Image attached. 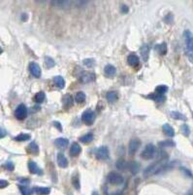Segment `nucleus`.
<instances>
[{
    "label": "nucleus",
    "instance_id": "f257e3e1",
    "mask_svg": "<svg viewBox=\"0 0 193 195\" xmlns=\"http://www.w3.org/2000/svg\"><path fill=\"white\" fill-rule=\"evenodd\" d=\"M183 43H184V51L189 62L193 64V33L186 29L183 31Z\"/></svg>",
    "mask_w": 193,
    "mask_h": 195
},
{
    "label": "nucleus",
    "instance_id": "f03ea898",
    "mask_svg": "<svg viewBox=\"0 0 193 195\" xmlns=\"http://www.w3.org/2000/svg\"><path fill=\"white\" fill-rule=\"evenodd\" d=\"M167 167V163L164 159H160L159 161L155 162L153 165H150V167H148L146 170L144 171V176L148 178V176H151L155 174H159L163 170H165Z\"/></svg>",
    "mask_w": 193,
    "mask_h": 195
},
{
    "label": "nucleus",
    "instance_id": "7ed1b4c3",
    "mask_svg": "<svg viewBox=\"0 0 193 195\" xmlns=\"http://www.w3.org/2000/svg\"><path fill=\"white\" fill-rule=\"evenodd\" d=\"M155 156V146L153 145H148L141 153V157L144 160H150Z\"/></svg>",
    "mask_w": 193,
    "mask_h": 195
},
{
    "label": "nucleus",
    "instance_id": "20e7f679",
    "mask_svg": "<svg viewBox=\"0 0 193 195\" xmlns=\"http://www.w3.org/2000/svg\"><path fill=\"white\" fill-rule=\"evenodd\" d=\"M95 113L93 110L91 109H87L85 110V111L83 113V115H81V121L87 124V125H92L95 120Z\"/></svg>",
    "mask_w": 193,
    "mask_h": 195
},
{
    "label": "nucleus",
    "instance_id": "39448f33",
    "mask_svg": "<svg viewBox=\"0 0 193 195\" xmlns=\"http://www.w3.org/2000/svg\"><path fill=\"white\" fill-rule=\"evenodd\" d=\"M15 116L18 120H23L26 118L27 116V108L23 104H21L17 106L16 110H15Z\"/></svg>",
    "mask_w": 193,
    "mask_h": 195
},
{
    "label": "nucleus",
    "instance_id": "423d86ee",
    "mask_svg": "<svg viewBox=\"0 0 193 195\" xmlns=\"http://www.w3.org/2000/svg\"><path fill=\"white\" fill-rule=\"evenodd\" d=\"M141 146V141L139 139H132L129 142L128 145V154L129 155H134L138 151L139 148Z\"/></svg>",
    "mask_w": 193,
    "mask_h": 195
},
{
    "label": "nucleus",
    "instance_id": "0eeeda50",
    "mask_svg": "<svg viewBox=\"0 0 193 195\" xmlns=\"http://www.w3.org/2000/svg\"><path fill=\"white\" fill-rule=\"evenodd\" d=\"M108 182L112 185H120L123 182V176L116 172H112L108 175Z\"/></svg>",
    "mask_w": 193,
    "mask_h": 195
},
{
    "label": "nucleus",
    "instance_id": "6e6552de",
    "mask_svg": "<svg viewBox=\"0 0 193 195\" xmlns=\"http://www.w3.org/2000/svg\"><path fill=\"white\" fill-rule=\"evenodd\" d=\"M79 77H80L81 82L84 83V84L90 83V82H92V81L95 80V74L93 72H90V71H87V72L83 71Z\"/></svg>",
    "mask_w": 193,
    "mask_h": 195
},
{
    "label": "nucleus",
    "instance_id": "1a4fd4ad",
    "mask_svg": "<svg viewBox=\"0 0 193 195\" xmlns=\"http://www.w3.org/2000/svg\"><path fill=\"white\" fill-rule=\"evenodd\" d=\"M96 157L99 160H107L109 158V149L107 146H101L96 150Z\"/></svg>",
    "mask_w": 193,
    "mask_h": 195
},
{
    "label": "nucleus",
    "instance_id": "9d476101",
    "mask_svg": "<svg viewBox=\"0 0 193 195\" xmlns=\"http://www.w3.org/2000/svg\"><path fill=\"white\" fill-rule=\"evenodd\" d=\"M29 71H30L31 74L34 77H36V78H39V77H41V74H42L40 65L34 62H32L29 64Z\"/></svg>",
    "mask_w": 193,
    "mask_h": 195
},
{
    "label": "nucleus",
    "instance_id": "9b49d317",
    "mask_svg": "<svg viewBox=\"0 0 193 195\" xmlns=\"http://www.w3.org/2000/svg\"><path fill=\"white\" fill-rule=\"evenodd\" d=\"M28 169H29V172H30L31 174L43 175V170L38 167V165H37L34 161H29L28 162Z\"/></svg>",
    "mask_w": 193,
    "mask_h": 195
},
{
    "label": "nucleus",
    "instance_id": "f8f14e48",
    "mask_svg": "<svg viewBox=\"0 0 193 195\" xmlns=\"http://www.w3.org/2000/svg\"><path fill=\"white\" fill-rule=\"evenodd\" d=\"M127 62L128 65L132 67H138L140 64V59L139 57L135 54H130L127 58Z\"/></svg>",
    "mask_w": 193,
    "mask_h": 195
},
{
    "label": "nucleus",
    "instance_id": "ddd939ff",
    "mask_svg": "<svg viewBox=\"0 0 193 195\" xmlns=\"http://www.w3.org/2000/svg\"><path fill=\"white\" fill-rule=\"evenodd\" d=\"M57 164L60 168H67L68 167V160L63 153L59 152L57 154Z\"/></svg>",
    "mask_w": 193,
    "mask_h": 195
},
{
    "label": "nucleus",
    "instance_id": "4468645a",
    "mask_svg": "<svg viewBox=\"0 0 193 195\" xmlns=\"http://www.w3.org/2000/svg\"><path fill=\"white\" fill-rule=\"evenodd\" d=\"M162 130H163V132H164V134L167 136V137L173 138L174 136H175V130H174V128L171 126L170 124H168V123H166V124L163 125Z\"/></svg>",
    "mask_w": 193,
    "mask_h": 195
},
{
    "label": "nucleus",
    "instance_id": "2eb2a0df",
    "mask_svg": "<svg viewBox=\"0 0 193 195\" xmlns=\"http://www.w3.org/2000/svg\"><path fill=\"white\" fill-rule=\"evenodd\" d=\"M140 53H141V57H142L143 61L148 62V53H150V46L147 45V44H144V45L140 48Z\"/></svg>",
    "mask_w": 193,
    "mask_h": 195
},
{
    "label": "nucleus",
    "instance_id": "dca6fc26",
    "mask_svg": "<svg viewBox=\"0 0 193 195\" xmlns=\"http://www.w3.org/2000/svg\"><path fill=\"white\" fill-rule=\"evenodd\" d=\"M81 148L79 143L73 142L72 145H71V148H70V154H71V156H73V157L78 156L81 153Z\"/></svg>",
    "mask_w": 193,
    "mask_h": 195
},
{
    "label": "nucleus",
    "instance_id": "f3484780",
    "mask_svg": "<svg viewBox=\"0 0 193 195\" xmlns=\"http://www.w3.org/2000/svg\"><path fill=\"white\" fill-rule=\"evenodd\" d=\"M55 145L57 146V148H67L68 145H69V141L67 139H65V138H58L55 139Z\"/></svg>",
    "mask_w": 193,
    "mask_h": 195
},
{
    "label": "nucleus",
    "instance_id": "a211bd4d",
    "mask_svg": "<svg viewBox=\"0 0 193 195\" xmlns=\"http://www.w3.org/2000/svg\"><path fill=\"white\" fill-rule=\"evenodd\" d=\"M104 72H105V74L108 77H113L114 74H116L117 69L112 65H107L105 68H104Z\"/></svg>",
    "mask_w": 193,
    "mask_h": 195
},
{
    "label": "nucleus",
    "instance_id": "6ab92c4d",
    "mask_svg": "<svg viewBox=\"0 0 193 195\" xmlns=\"http://www.w3.org/2000/svg\"><path fill=\"white\" fill-rule=\"evenodd\" d=\"M33 191L36 192L39 195H48L51 192V188L50 187H40V186H36L33 188Z\"/></svg>",
    "mask_w": 193,
    "mask_h": 195
},
{
    "label": "nucleus",
    "instance_id": "aec40b11",
    "mask_svg": "<svg viewBox=\"0 0 193 195\" xmlns=\"http://www.w3.org/2000/svg\"><path fill=\"white\" fill-rule=\"evenodd\" d=\"M54 82L55 85L59 88V89H63V88L65 87V80L62 76H59V75L54 76Z\"/></svg>",
    "mask_w": 193,
    "mask_h": 195
},
{
    "label": "nucleus",
    "instance_id": "412c9836",
    "mask_svg": "<svg viewBox=\"0 0 193 195\" xmlns=\"http://www.w3.org/2000/svg\"><path fill=\"white\" fill-rule=\"evenodd\" d=\"M117 98H118V96H117V93L116 91H111V92H109V93H107V95H106L107 101L111 102V104H114V102L117 100Z\"/></svg>",
    "mask_w": 193,
    "mask_h": 195
},
{
    "label": "nucleus",
    "instance_id": "4be33fe9",
    "mask_svg": "<svg viewBox=\"0 0 193 195\" xmlns=\"http://www.w3.org/2000/svg\"><path fill=\"white\" fill-rule=\"evenodd\" d=\"M148 98L151 99V100H153L154 102H163L165 101V96L157 94V93H153V94H151L150 96H148Z\"/></svg>",
    "mask_w": 193,
    "mask_h": 195
},
{
    "label": "nucleus",
    "instance_id": "5701e85b",
    "mask_svg": "<svg viewBox=\"0 0 193 195\" xmlns=\"http://www.w3.org/2000/svg\"><path fill=\"white\" fill-rule=\"evenodd\" d=\"M63 105L65 106L66 108H69L70 106L73 105V98L71 95H65L64 97H63Z\"/></svg>",
    "mask_w": 193,
    "mask_h": 195
},
{
    "label": "nucleus",
    "instance_id": "b1692460",
    "mask_svg": "<svg viewBox=\"0 0 193 195\" xmlns=\"http://www.w3.org/2000/svg\"><path fill=\"white\" fill-rule=\"evenodd\" d=\"M51 4L54 6H55L57 8H67L69 7V5L71 4V2L70 1H51Z\"/></svg>",
    "mask_w": 193,
    "mask_h": 195
},
{
    "label": "nucleus",
    "instance_id": "393cba45",
    "mask_svg": "<svg viewBox=\"0 0 193 195\" xmlns=\"http://www.w3.org/2000/svg\"><path fill=\"white\" fill-rule=\"evenodd\" d=\"M117 168L118 170H125V169H128L129 168V163H127L124 159H118L117 161V164H116Z\"/></svg>",
    "mask_w": 193,
    "mask_h": 195
},
{
    "label": "nucleus",
    "instance_id": "a878e982",
    "mask_svg": "<svg viewBox=\"0 0 193 195\" xmlns=\"http://www.w3.org/2000/svg\"><path fill=\"white\" fill-rule=\"evenodd\" d=\"M93 139H94L93 134L90 133V134H87V135L83 136V137H81L80 141L81 142H84V143H90V142H91L92 141H93Z\"/></svg>",
    "mask_w": 193,
    "mask_h": 195
},
{
    "label": "nucleus",
    "instance_id": "bb28decb",
    "mask_svg": "<svg viewBox=\"0 0 193 195\" xmlns=\"http://www.w3.org/2000/svg\"><path fill=\"white\" fill-rule=\"evenodd\" d=\"M129 170L131 171L132 174H137L139 171H140V165L137 163V162H131V163H129Z\"/></svg>",
    "mask_w": 193,
    "mask_h": 195
},
{
    "label": "nucleus",
    "instance_id": "cd10ccee",
    "mask_svg": "<svg viewBox=\"0 0 193 195\" xmlns=\"http://www.w3.org/2000/svg\"><path fill=\"white\" fill-rule=\"evenodd\" d=\"M28 151L32 154H38L39 153V146L36 145V142H31L28 145Z\"/></svg>",
    "mask_w": 193,
    "mask_h": 195
},
{
    "label": "nucleus",
    "instance_id": "c85d7f7f",
    "mask_svg": "<svg viewBox=\"0 0 193 195\" xmlns=\"http://www.w3.org/2000/svg\"><path fill=\"white\" fill-rule=\"evenodd\" d=\"M170 115H171V117H172V118L177 119V120H183V121L186 120V117H185L183 114H181V113L178 112V111H172V112H170Z\"/></svg>",
    "mask_w": 193,
    "mask_h": 195
},
{
    "label": "nucleus",
    "instance_id": "c756f323",
    "mask_svg": "<svg viewBox=\"0 0 193 195\" xmlns=\"http://www.w3.org/2000/svg\"><path fill=\"white\" fill-rule=\"evenodd\" d=\"M75 101L78 104H83L85 101V94L84 92H78L75 96Z\"/></svg>",
    "mask_w": 193,
    "mask_h": 195
},
{
    "label": "nucleus",
    "instance_id": "7c9ffc66",
    "mask_svg": "<svg viewBox=\"0 0 193 195\" xmlns=\"http://www.w3.org/2000/svg\"><path fill=\"white\" fill-rule=\"evenodd\" d=\"M30 135L28 134H20L17 137H15L14 139L17 142H25V141H28V139H30Z\"/></svg>",
    "mask_w": 193,
    "mask_h": 195
},
{
    "label": "nucleus",
    "instance_id": "2f4dec72",
    "mask_svg": "<svg viewBox=\"0 0 193 195\" xmlns=\"http://www.w3.org/2000/svg\"><path fill=\"white\" fill-rule=\"evenodd\" d=\"M155 50L160 54V55H165L167 53V45L166 43H162L160 45L155 46Z\"/></svg>",
    "mask_w": 193,
    "mask_h": 195
},
{
    "label": "nucleus",
    "instance_id": "473e14b6",
    "mask_svg": "<svg viewBox=\"0 0 193 195\" xmlns=\"http://www.w3.org/2000/svg\"><path fill=\"white\" fill-rule=\"evenodd\" d=\"M46 99V95L44 92H38L35 96H34V101L36 102H43Z\"/></svg>",
    "mask_w": 193,
    "mask_h": 195
},
{
    "label": "nucleus",
    "instance_id": "72a5a7b5",
    "mask_svg": "<svg viewBox=\"0 0 193 195\" xmlns=\"http://www.w3.org/2000/svg\"><path fill=\"white\" fill-rule=\"evenodd\" d=\"M18 188H20L21 192L23 195H31L32 192H33V189L29 188L26 185H20L18 186Z\"/></svg>",
    "mask_w": 193,
    "mask_h": 195
},
{
    "label": "nucleus",
    "instance_id": "f704fd0d",
    "mask_svg": "<svg viewBox=\"0 0 193 195\" xmlns=\"http://www.w3.org/2000/svg\"><path fill=\"white\" fill-rule=\"evenodd\" d=\"M175 145H176V143L173 141H171V139L159 142V146H160V148H172V146H175Z\"/></svg>",
    "mask_w": 193,
    "mask_h": 195
},
{
    "label": "nucleus",
    "instance_id": "c9c22d12",
    "mask_svg": "<svg viewBox=\"0 0 193 195\" xmlns=\"http://www.w3.org/2000/svg\"><path fill=\"white\" fill-rule=\"evenodd\" d=\"M72 183L76 189H80V179L78 174H75L72 176Z\"/></svg>",
    "mask_w": 193,
    "mask_h": 195
},
{
    "label": "nucleus",
    "instance_id": "e433bc0d",
    "mask_svg": "<svg viewBox=\"0 0 193 195\" xmlns=\"http://www.w3.org/2000/svg\"><path fill=\"white\" fill-rule=\"evenodd\" d=\"M45 65L48 68H51L55 65V62L54 61V59H51V57H46L45 58Z\"/></svg>",
    "mask_w": 193,
    "mask_h": 195
},
{
    "label": "nucleus",
    "instance_id": "4c0bfd02",
    "mask_svg": "<svg viewBox=\"0 0 193 195\" xmlns=\"http://www.w3.org/2000/svg\"><path fill=\"white\" fill-rule=\"evenodd\" d=\"M167 91H168V87H167V86H165V85H159V86L156 87V89H155V93L160 94V95H164Z\"/></svg>",
    "mask_w": 193,
    "mask_h": 195
},
{
    "label": "nucleus",
    "instance_id": "58836bf2",
    "mask_svg": "<svg viewBox=\"0 0 193 195\" xmlns=\"http://www.w3.org/2000/svg\"><path fill=\"white\" fill-rule=\"evenodd\" d=\"M181 133H183L185 137H188L189 134H190V129H189V127L186 124H183V126H181Z\"/></svg>",
    "mask_w": 193,
    "mask_h": 195
},
{
    "label": "nucleus",
    "instance_id": "ea45409f",
    "mask_svg": "<svg viewBox=\"0 0 193 195\" xmlns=\"http://www.w3.org/2000/svg\"><path fill=\"white\" fill-rule=\"evenodd\" d=\"M94 62L95 61L93 60V59H85V60H84V65L87 67H92L95 64Z\"/></svg>",
    "mask_w": 193,
    "mask_h": 195
},
{
    "label": "nucleus",
    "instance_id": "a19ab883",
    "mask_svg": "<svg viewBox=\"0 0 193 195\" xmlns=\"http://www.w3.org/2000/svg\"><path fill=\"white\" fill-rule=\"evenodd\" d=\"M5 168L7 169V170H9V171H13V170H14V164H13L11 161L6 162V164H5Z\"/></svg>",
    "mask_w": 193,
    "mask_h": 195
},
{
    "label": "nucleus",
    "instance_id": "79ce46f5",
    "mask_svg": "<svg viewBox=\"0 0 193 195\" xmlns=\"http://www.w3.org/2000/svg\"><path fill=\"white\" fill-rule=\"evenodd\" d=\"M9 182L5 181V179H0V188H4V187L8 186Z\"/></svg>",
    "mask_w": 193,
    "mask_h": 195
},
{
    "label": "nucleus",
    "instance_id": "37998d69",
    "mask_svg": "<svg viewBox=\"0 0 193 195\" xmlns=\"http://www.w3.org/2000/svg\"><path fill=\"white\" fill-rule=\"evenodd\" d=\"M20 182L23 183V185H26L29 183V179H20Z\"/></svg>",
    "mask_w": 193,
    "mask_h": 195
},
{
    "label": "nucleus",
    "instance_id": "c03bdc74",
    "mask_svg": "<svg viewBox=\"0 0 193 195\" xmlns=\"http://www.w3.org/2000/svg\"><path fill=\"white\" fill-rule=\"evenodd\" d=\"M6 135H7V132H6V131L4 130V129L0 128V139L4 138Z\"/></svg>",
    "mask_w": 193,
    "mask_h": 195
},
{
    "label": "nucleus",
    "instance_id": "a18cd8bd",
    "mask_svg": "<svg viewBox=\"0 0 193 195\" xmlns=\"http://www.w3.org/2000/svg\"><path fill=\"white\" fill-rule=\"evenodd\" d=\"M54 126H57V127L58 128V130H59V131H61V130H62L61 125H60V123H59V122H54Z\"/></svg>",
    "mask_w": 193,
    "mask_h": 195
},
{
    "label": "nucleus",
    "instance_id": "49530a36",
    "mask_svg": "<svg viewBox=\"0 0 193 195\" xmlns=\"http://www.w3.org/2000/svg\"><path fill=\"white\" fill-rule=\"evenodd\" d=\"M121 7H122V10H121L122 13H127L128 12V7L127 6H124L123 5V6H121Z\"/></svg>",
    "mask_w": 193,
    "mask_h": 195
},
{
    "label": "nucleus",
    "instance_id": "de8ad7c7",
    "mask_svg": "<svg viewBox=\"0 0 193 195\" xmlns=\"http://www.w3.org/2000/svg\"><path fill=\"white\" fill-rule=\"evenodd\" d=\"M110 195H122V192H121V191H116V192H114V193L110 194Z\"/></svg>",
    "mask_w": 193,
    "mask_h": 195
},
{
    "label": "nucleus",
    "instance_id": "09e8293b",
    "mask_svg": "<svg viewBox=\"0 0 193 195\" xmlns=\"http://www.w3.org/2000/svg\"><path fill=\"white\" fill-rule=\"evenodd\" d=\"M92 195H99V193L97 191H94V192H92Z\"/></svg>",
    "mask_w": 193,
    "mask_h": 195
},
{
    "label": "nucleus",
    "instance_id": "8fccbe9b",
    "mask_svg": "<svg viewBox=\"0 0 193 195\" xmlns=\"http://www.w3.org/2000/svg\"><path fill=\"white\" fill-rule=\"evenodd\" d=\"M2 51H3V50H2V48H1V47H0V54H1V53H2Z\"/></svg>",
    "mask_w": 193,
    "mask_h": 195
}]
</instances>
